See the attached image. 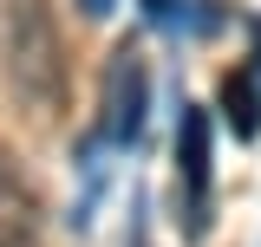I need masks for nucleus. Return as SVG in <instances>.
Wrapping results in <instances>:
<instances>
[{"instance_id":"nucleus-4","label":"nucleus","mask_w":261,"mask_h":247,"mask_svg":"<svg viewBox=\"0 0 261 247\" xmlns=\"http://www.w3.org/2000/svg\"><path fill=\"white\" fill-rule=\"evenodd\" d=\"M0 247H39V189L0 143Z\"/></svg>"},{"instance_id":"nucleus-1","label":"nucleus","mask_w":261,"mask_h":247,"mask_svg":"<svg viewBox=\"0 0 261 247\" xmlns=\"http://www.w3.org/2000/svg\"><path fill=\"white\" fill-rule=\"evenodd\" d=\"M65 39L53 20V0H0V85L13 111L27 117H59L65 104Z\"/></svg>"},{"instance_id":"nucleus-5","label":"nucleus","mask_w":261,"mask_h":247,"mask_svg":"<svg viewBox=\"0 0 261 247\" xmlns=\"http://www.w3.org/2000/svg\"><path fill=\"white\" fill-rule=\"evenodd\" d=\"M222 117H228V130L242 137V143H255L261 137V85H255V72H222Z\"/></svg>"},{"instance_id":"nucleus-2","label":"nucleus","mask_w":261,"mask_h":247,"mask_svg":"<svg viewBox=\"0 0 261 247\" xmlns=\"http://www.w3.org/2000/svg\"><path fill=\"white\" fill-rule=\"evenodd\" d=\"M209 208H216L209 111H202V104H183V117H176V221H183V234H190V241L209 234Z\"/></svg>"},{"instance_id":"nucleus-8","label":"nucleus","mask_w":261,"mask_h":247,"mask_svg":"<svg viewBox=\"0 0 261 247\" xmlns=\"http://www.w3.org/2000/svg\"><path fill=\"white\" fill-rule=\"evenodd\" d=\"M255 59H261V20H255Z\"/></svg>"},{"instance_id":"nucleus-3","label":"nucleus","mask_w":261,"mask_h":247,"mask_svg":"<svg viewBox=\"0 0 261 247\" xmlns=\"http://www.w3.org/2000/svg\"><path fill=\"white\" fill-rule=\"evenodd\" d=\"M144 104H150V72H144V52L124 39V46L105 59V91H98V123H105V137H111V143H137Z\"/></svg>"},{"instance_id":"nucleus-7","label":"nucleus","mask_w":261,"mask_h":247,"mask_svg":"<svg viewBox=\"0 0 261 247\" xmlns=\"http://www.w3.org/2000/svg\"><path fill=\"white\" fill-rule=\"evenodd\" d=\"M79 7H85V13H111V0H79Z\"/></svg>"},{"instance_id":"nucleus-6","label":"nucleus","mask_w":261,"mask_h":247,"mask_svg":"<svg viewBox=\"0 0 261 247\" xmlns=\"http://www.w3.org/2000/svg\"><path fill=\"white\" fill-rule=\"evenodd\" d=\"M170 7H176V0H144V13H150V20H170Z\"/></svg>"}]
</instances>
